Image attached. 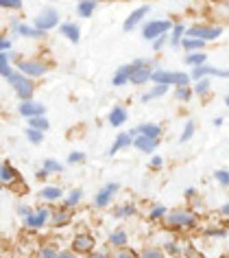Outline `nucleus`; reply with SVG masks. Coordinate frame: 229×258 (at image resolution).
<instances>
[{"mask_svg": "<svg viewBox=\"0 0 229 258\" xmlns=\"http://www.w3.org/2000/svg\"><path fill=\"white\" fill-rule=\"evenodd\" d=\"M164 228L170 232H194L199 228V215L192 208H173L164 219Z\"/></svg>", "mask_w": 229, "mask_h": 258, "instance_id": "1", "label": "nucleus"}, {"mask_svg": "<svg viewBox=\"0 0 229 258\" xmlns=\"http://www.w3.org/2000/svg\"><path fill=\"white\" fill-rule=\"evenodd\" d=\"M173 20H168V18H151V20H146L142 27H140V33H142V40L146 42H153L157 40V37L162 35H168L170 29H173Z\"/></svg>", "mask_w": 229, "mask_h": 258, "instance_id": "2", "label": "nucleus"}, {"mask_svg": "<svg viewBox=\"0 0 229 258\" xmlns=\"http://www.w3.org/2000/svg\"><path fill=\"white\" fill-rule=\"evenodd\" d=\"M7 81H9V86L14 88V92H16V96L20 101L33 99V94H35V79H31V77L22 75L20 70H16V73L11 75Z\"/></svg>", "mask_w": 229, "mask_h": 258, "instance_id": "3", "label": "nucleus"}, {"mask_svg": "<svg viewBox=\"0 0 229 258\" xmlns=\"http://www.w3.org/2000/svg\"><path fill=\"white\" fill-rule=\"evenodd\" d=\"M222 35V27L220 24H207V22H196L192 27H188L186 37H199L203 42H216Z\"/></svg>", "mask_w": 229, "mask_h": 258, "instance_id": "4", "label": "nucleus"}, {"mask_svg": "<svg viewBox=\"0 0 229 258\" xmlns=\"http://www.w3.org/2000/svg\"><path fill=\"white\" fill-rule=\"evenodd\" d=\"M16 68L20 70L22 75L31 77V79H42V77H46L48 70H50L48 63L42 61L40 57H29V59H20V61L16 63Z\"/></svg>", "mask_w": 229, "mask_h": 258, "instance_id": "5", "label": "nucleus"}, {"mask_svg": "<svg viewBox=\"0 0 229 258\" xmlns=\"http://www.w3.org/2000/svg\"><path fill=\"white\" fill-rule=\"evenodd\" d=\"M120 192V184L118 182H107L105 186H100V188L94 192V197H92V206L96 210H105V208H109L111 202H113V197H116Z\"/></svg>", "mask_w": 229, "mask_h": 258, "instance_id": "6", "label": "nucleus"}, {"mask_svg": "<svg viewBox=\"0 0 229 258\" xmlns=\"http://www.w3.org/2000/svg\"><path fill=\"white\" fill-rule=\"evenodd\" d=\"M33 24H35L37 29H42V31H46V33H50L53 29H59L61 16H59V11H57L55 7H44L40 14L33 18Z\"/></svg>", "mask_w": 229, "mask_h": 258, "instance_id": "7", "label": "nucleus"}, {"mask_svg": "<svg viewBox=\"0 0 229 258\" xmlns=\"http://www.w3.org/2000/svg\"><path fill=\"white\" fill-rule=\"evenodd\" d=\"M70 249H74L79 256H87L96 249V238L90 232H76L72 241H70Z\"/></svg>", "mask_w": 229, "mask_h": 258, "instance_id": "8", "label": "nucleus"}, {"mask_svg": "<svg viewBox=\"0 0 229 258\" xmlns=\"http://www.w3.org/2000/svg\"><path fill=\"white\" fill-rule=\"evenodd\" d=\"M50 210L48 206H40V208H35L33 212H31V217L24 219V228H29V230H42V228H46V225L50 223Z\"/></svg>", "mask_w": 229, "mask_h": 258, "instance_id": "9", "label": "nucleus"}, {"mask_svg": "<svg viewBox=\"0 0 229 258\" xmlns=\"http://www.w3.org/2000/svg\"><path fill=\"white\" fill-rule=\"evenodd\" d=\"M149 14H151V5H140V7H136L129 16L125 18L123 31H125V33H131V31H136L138 27H142V24L146 22L144 18L149 16Z\"/></svg>", "mask_w": 229, "mask_h": 258, "instance_id": "10", "label": "nucleus"}, {"mask_svg": "<svg viewBox=\"0 0 229 258\" xmlns=\"http://www.w3.org/2000/svg\"><path fill=\"white\" fill-rule=\"evenodd\" d=\"M72 223V210L66 208V206H59V208H55L53 212H50V228H55V230H63V228H68V225Z\"/></svg>", "mask_w": 229, "mask_h": 258, "instance_id": "11", "label": "nucleus"}, {"mask_svg": "<svg viewBox=\"0 0 229 258\" xmlns=\"http://www.w3.org/2000/svg\"><path fill=\"white\" fill-rule=\"evenodd\" d=\"M129 134L133 138L136 136H149V138H162L164 136V127L160 122H142V125L129 129Z\"/></svg>", "mask_w": 229, "mask_h": 258, "instance_id": "12", "label": "nucleus"}, {"mask_svg": "<svg viewBox=\"0 0 229 258\" xmlns=\"http://www.w3.org/2000/svg\"><path fill=\"white\" fill-rule=\"evenodd\" d=\"M18 112H20L22 118L29 120V118H33V116H46V105H42V103L29 99V101H20Z\"/></svg>", "mask_w": 229, "mask_h": 258, "instance_id": "13", "label": "nucleus"}, {"mask_svg": "<svg viewBox=\"0 0 229 258\" xmlns=\"http://www.w3.org/2000/svg\"><path fill=\"white\" fill-rule=\"evenodd\" d=\"M162 138H149V136H136L133 138V149H138L140 153H144V156H153V153L157 151V147H160Z\"/></svg>", "mask_w": 229, "mask_h": 258, "instance_id": "14", "label": "nucleus"}, {"mask_svg": "<svg viewBox=\"0 0 229 258\" xmlns=\"http://www.w3.org/2000/svg\"><path fill=\"white\" fill-rule=\"evenodd\" d=\"M37 197H40L44 204H59V202H63L66 192H63L61 186H42Z\"/></svg>", "mask_w": 229, "mask_h": 258, "instance_id": "15", "label": "nucleus"}, {"mask_svg": "<svg viewBox=\"0 0 229 258\" xmlns=\"http://www.w3.org/2000/svg\"><path fill=\"white\" fill-rule=\"evenodd\" d=\"M107 245L113 249L129 247V232H127V228H113L109 234H107Z\"/></svg>", "mask_w": 229, "mask_h": 258, "instance_id": "16", "label": "nucleus"}, {"mask_svg": "<svg viewBox=\"0 0 229 258\" xmlns=\"http://www.w3.org/2000/svg\"><path fill=\"white\" fill-rule=\"evenodd\" d=\"M14 33L20 35V37H27V40H44V37L48 35L46 31L37 29L35 24H27V22H20V24H18V27L14 29Z\"/></svg>", "mask_w": 229, "mask_h": 258, "instance_id": "17", "label": "nucleus"}, {"mask_svg": "<svg viewBox=\"0 0 229 258\" xmlns=\"http://www.w3.org/2000/svg\"><path fill=\"white\" fill-rule=\"evenodd\" d=\"M59 35L66 37L70 44H79V42H81V27H79V24H76L74 20L61 22V24H59Z\"/></svg>", "mask_w": 229, "mask_h": 258, "instance_id": "18", "label": "nucleus"}, {"mask_svg": "<svg viewBox=\"0 0 229 258\" xmlns=\"http://www.w3.org/2000/svg\"><path fill=\"white\" fill-rule=\"evenodd\" d=\"M0 182H3V186H14L20 182V173H18V169H14V164L11 162H0Z\"/></svg>", "mask_w": 229, "mask_h": 258, "instance_id": "19", "label": "nucleus"}, {"mask_svg": "<svg viewBox=\"0 0 229 258\" xmlns=\"http://www.w3.org/2000/svg\"><path fill=\"white\" fill-rule=\"evenodd\" d=\"M131 75H133V66L131 63H123L116 68V73L111 77V86L113 88H125L127 83H131Z\"/></svg>", "mask_w": 229, "mask_h": 258, "instance_id": "20", "label": "nucleus"}, {"mask_svg": "<svg viewBox=\"0 0 229 258\" xmlns=\"http://www.w3.org/2000/svg\"><path fill=\"white\" fill-rule=\"evenodd\" d=\"M127 120H129V112H127L125 105H113L109 109V114H107V122L111 127H123Z\"/></svg>", "mask_w": 229, "mask_h": 258, "instance_id": "21", "label": "nucleus"}, {"mask_svg": "<svg viewBox=\"0 0 229 258\" xmlns=\"http://www.w3.org/2000/svg\"><path fill=\"white\" fill-rule=\"evenodd\" d=\"M129 147H133V136L129 132H120L116 138H113V143L109 147V156H116V153L129 149Z\"/></svg>", "mask_w": 229, "mask_h": 258, "instance_id": "22", "label": "nucleus"}, {"mask_svg": "<svg viewBox=\"0 0 229 258\" xmlns=\"http://www.w3.org/2000/svg\"><path fill=\"white\" fill-rule=\"evenodd\" d=\"M98 5H100V0H79L76 3V16L79 18H83V20H87V18H92L94 14H96V9H98Z\"/></svg>", "mask_w": 229, "mask_h": 258, "instance_id": "23", "label": "nucleus"}, {"mask_svg": "<svg viewBox=\"0 0 229 258\" xmlns=\"http://www.w3.org/2000/svg\"><path fill=\"white\" fill-rule=\"evenodd\" d=\"M186 31H188V27L183 22H175L173 29H170V33H168V46L170 48H181V40L186 37Z\"/></svg>", "mask_w": 229, "mask_h": 258, "instance_id": "24", "label": "nucleus"}, {"mask_svg": "<svg viewBox=\"0 0 229 258\" xmlns=\"http://www.w3.org/2000/svg\"><path fill=\"white\" fill-rule=\"evenodd\" d=\"M131 66H133V63H131ZM153 70H155V68H149V66H144V68H136V66H133L131 86H138V88H142V86H146V83H151Z\"/></svg>", "mask_w": 229, "mask_h": 258, "instance_id": "25", "label": "nucleus"}, {"mask_svg": "<svg viewBox=\"0 0 229 258\" xmlns=\"http://www.w3.org/2000/svg\"><path fill=\"white\" fill-rule=\"evenodd\" d=\"M170 88L173 86H162V83H153V88H149L146 92L140 96V101L142 103H151V101H155V99H162V96H166L170 92Z\"/></svg>", "mask_w": 229, "mask_h": 258, "instance_id": "26", "label": "nucleus"}, {"mask_svg": "<svg viewBox=\"0 0 229 258\" xmlns=\"http://www.w3.org/2000/svg\"><path fill=\"white\" fill-rule=\"evenodd\" d=\"M138 206L133 204V202H125V204H120V206H116L113 208V212L111 215L116 217V219H120V221H125V219H133V217H138Z\"/></svg>", "mask_w": 229, "mask_h": 258, "instance_id": "27", "label": "nucleus"}, {"mask_svg": "<svg viewBox=\"0 0 229 258\" xmlns=\"http://www.w3.org/2000/svg\"><path fill=\"white\" fill-rule=\"evenodd\" d=\"M168 210L170 208H166L164 204H153L151 208L146 210V219H149L151 223H164V219H166Z\"/></svg>", "mask_w": 229, "mask_h": 258, "instance_id": "28", "label": "nucleus"}, {"mask_svg": "<svg viewBox=\"0 0 229 258\" xmlns=\"http://www.w3.org/2000/svg\"><path fill=\"white\" fill-rule=\"evenodd\" d=\"M83 188H72V190H68L66 192V197H63V206H66V208H70V210H74L76 206H79L81 202H83Z\"/></svg>", "mask_w": 229, "mask_h": 258, "instance_id": "29", "label": "nucleus"}, {"mask_svg": "<svg viewBox=\"0 0 229 258\" xmlns=\"http://www.w3.org/2000/svg\"><path fill=\"white\" fill-rule=\"evenodd\" d=\"M183 63L190 68H196V66H203L207 63V53L205 50H194V53H186L183 55Z\"/></svg>", "mask_w": 229, "mask_h": 258, "instance_id": "30", "label": "nucleus"}, {"mask_svg": "<svg viewBox=\"0 0 229 258\" xmlns=\"http://www.w3.org/2000/svg\"><path fill=\"white\" fill-rule=\"evenodd\" d=\"M151 83H162V86H173V70L155 68L151 77Z\"/></svg>", "mask_w": 229, "mask_h": 258, "instance_id": "31", "label": "nucleus"}, {"mask_svg": "<svg viewBox=\"0 0 229 258\" xmlns=\"http://www.w3.org/2000/svg\"><path fill=\"white\" fill-rule=\"evenodd\" d=\"M207 42L199 40V37H183L181 40V50L183 53H194V50H205Z\"/></svg>", "mask_w": 229, "mask_h": 258, "instance_id": "32", "label": "nucleus"}, {"mask_svg": "<svg viewBox=\"0 0 229 258\" xmlns=\"http://www.w3.org/2000/svg\"><path fill=\"white\" fill-rule=\"evenodd\" d=\"M162 249L166 251L168 258H179L183 254V245L179 241H175V238H168V241L162 243Z\"/></svg>", "mask_w": 229, "mask_h": 258, "instance_id": "33", "label": "nucleus"}, {"mask_svg": "<svg viewBox=\"0 0 229 258\" xmlns=\"http://www.w3.org/2000/svg\"><path fill=\"white\" fill-rule=\"evenodd\" d=\"M140 258H168V256L162 249V245H144L140 249Z\"/></svg>", "mask_w": 229, "mask_h": 258, "instance_id": "34", "label": "nucleus"}, {"mask_svg": "<svg viewBox=\"0 0 229 258\" xmlns=\"http://www.w3.org/2000/svg\"><path fill=\"white\" fill-rule=\"evenodd\" d=\"M192 90H194V96H201V99L207 96L209 92H212V81H209V77L192 81Z\"/></svg>", "mask_w": 229, "mask_h": 258, "instance_id": "35", "label": "nucleus"}, {"mask_svg": "<svg viewBox=\"0 0 229 258\" xmlns=\"http://www.w3.org/2000/svg\"><path fill=\"white\" fill-rule=\"evenodd\" d=\"M173 96H175V101H179V103H190V99L194 96V90H192V86L173 88Z\"/></svg>", "mask_w": 229, "mask_h": 258, "instance_id": "36", "label": "nucleus"}, {"mask_svg": "<svg viewBox=\"0 0 229 258\" xmlns=\"http://www.w3.org/2000/svg\"><path fill=\"white\" fill-rule=\"evenodd\" d=\"M229 230L222 228V225H207V228H203V236L205 238H227Z\"/></svg>", "mask_w": 229, "mask_h": 258, "instance_id": "37", "label": "nucleus"}, {"mask_svg": "<svg viewBox=\"0 0 229 258\" xmlns=\"http://www.w3.org/2000/svg\"><path fill=\"white\" fill-rule=\"evenodd\" d=\"M181 86H192V77L186 70H173V88H181Z\"/></svg>", "mask_w": 229, "mask_h": 258, "instance_id": "38", "label": "nucleus"}, {"mask_svg": "<svg viewBox=\"0 0 229 258\" xmlns=\"http://www.w3.org/2000/svg\"><path fill=\"white\" fill-rule=\"evenodd\" d=\"M59 247H57V243H46V245H42L40 249H37V254L35 258H57L59 256Z\"/></svg>", "mask_w": 229, "mask_h": 258, "instance_id": "39", "label": "nucleus"}, {"mask_svg": "<svg viewBox=\"0 0 229 258\" xmlns=\"http://www.w3.org/2000/svg\"><path fill=\"white\" fill-rule=\"evenodd\" d=\"M194 132H196V122H194V120H186V122H183L181 134H179V143H181V145L190 143V140H192V136H194Z\"/></svg>", "mask_w": 229, "mask_h": 258, "instance_id": "40", "label": "nucleus"}, {"mask_svg": "<svg viewBox=\"0 0 229 258\" xmlns=\"http://www.w3.org/2000/svg\"><path fill=\"white\" fill-rule=\"evenodd\" d=\"M42 166L50 173V175H59V173H63V162H59V160H55V158H44Z\"/></svg>", "mask_w": 229, "mask_h": 258, "instance_id": "41", "label": "nucleus"}, {"mask_svg": "<svg viewBox=\"0 0 229 258\" xmlns=\"http://www.w3.org/2000/svg\"><path fill=\"white\" fill-rule=\"evenodd\" d=\"M29 127L40 129V132H48V129H50V120L46 118V116H33V118H29Z\"/></svg>", "mask_w": 229, "mask_h": 258, "instance_id": "42", "label": "nucleus"}, {"mask_svg": "<svg viewBox=\"0 0 229 258\" xmlns=\"http://www.w3.org/2000/svg\"><path fill=\"white\" fill-rule=\"evenodd\" d=\"M214 182L220 186V188H229V171L227 169H216L214 171Z\"/></svg>", "mask_w": 229, "mask_h": 258, "instance_id": "43", "label": "nucleus"}, {"mask_svg": "<svg viewBox=\"0 0 229 258\" xmlns=\"http://www.w3.org/2000/svg\"><path fill=\"white\" fill-rule=\"evenodd\" d=\"M44 134L46 132H40V129H33V127H27V140L31 145H42L44 143Z\"/></svg>", "mask_w": 229, "mask_h": 258, "instance_id": "44", "label": "nucleus"}, {"mask_svg": "<svg viewBox=\"0 0 229 258\" xmlns=\"http://www.w3.org/2000/svg\"><path fill=\"white\" fill-rule=\"evenodd\" d=\"M85 158H87V156H85L83 151H70L68 158H66V164H72V166H74V164H83Z\"/></svg>", "mask_w": 229, "mask_h": 258, "instance_id": "45", "label": "nucleus"}, {"mask_svg": "<svg viewBox=\"0 0 229 258\" xmlns=\"http://www.w3.org/2000/svg\"><path fill=\"white\" fill-rule=\"evenodd\" d=\"M164 164H166V162H164V158L160 156V153H153V156L149 158V169L151 171H162Z\"/></svg>", "mask_w": 229, "mask_h": 258, "instance_id": "46", "label": "nucleus"}, {"mask_svg": "<svg viewBox=\"0 0 229 258\" xmlns=\"http://www.w3.org/2000/svg\"><path fill=\"white\" fill-rule=\"evenodd\" d=\"M113 258H140V254L131 247H120V249L113 251Z\"/></svg>", "mask_w": 229, "mask_h": 258, "instance_id": "47", "label": "nucleus"}, {"mask_svg": "<svg viewBox=\"0 0 229 258\" xmlns=\"http://www.w3.org/2000/svg\"><path fill=\"white\" fill-rule=\"evenodd\" d=\"M0 9L20 11V9H22V0H0Z\"/></svg>", "mask_w": 229, "mask_h": 258, "instance_id": "48", "label": "nucleus"}, {"mask_svg": "<svg viewBox=\"0 0 229 258\" xmlns=\"http://www.w3.org/2000/svg\"><path fill=\"white\" fill-rule=\"evenodd\" d=\"M166 44H168V35H162V37H157V40H153V42H151L153 53H162Z\"/></svg>", "mask_w": 229, "mask_h": 258, "instance_id": "49", "label": "nucleus"}, {"mask_svg": "<svg viewBox=\"0 0 229 258\" xmlns=\"http://www.w3.org/2000/svg\"><path fill=\"white\" fill-rule=\"evenodd\" d=\"M136 68H144V66H149V68H155V61L151 59V57H138V59H133L131 61Z\"/></svg>", "mask_w": 229, "mask_h": 258, "instance_id": "50", "label": "nucleus"}, {"mask_svg": "<svg viewBox=\"0 0 229 258\" xmlns=\"http://www.w3.org/2000/svg\"><path fill=\"white\" fill-rule=\"evenodd\" d=\"M11 46H14V42H11V37L0 35V53H7V50H11Z\"/></svg>", "mask_w": 229, "mask_h": 258, "instance_id": "51", "label": "nucleus"}, {"mask_svg": "<svg viewBox=\"0 0 229 258\" xmlns=\"http://www.w3.org/2000/svg\"><path fill=\"white\" fill-rule=\"evenodd\" d=\"M85 258H113V254H109L107 249H94L92 254H87Z\"/></svg>", "mask_w": 229, "mask_h": 258, "instance_id": "52", "label": "nucleus"}, {"mask_svg": "<svg viewBox=\"0 0 229 258\" xmlns=\"http://www.w3.org/2000/svg\"><path fill=\"white\" fill-rule=\"evenodd\" d=\"M35 208H31V206H27V204H20L18 206V215H20L22 219H27V217H31V212H33Z\"/></svg>", "mask_w": 229, "mask_h": 258, "instance_id": "53", "label": "nucleus"}, {"mask_svg": "<svg viewBox=\"0 0 229 258\" xmlns=\"http://www.w3.org/2000/svg\"><path fill=\"white\" fill-rule=\"evenodd\" d=\"M57 258H79V254H76L74 249H61Z\"/></svg>", "mask_w": 229, "mask_h": 258, "instance_id": "54", "label": "nucleus"}, {"mask_svg": "<svg viewBox=\"0 0 229 258\" xmlns=\"http://www.w3.org/2000/svg\"><path fill=\"white\" fill-rule=\"evenodd\" d=\"M183 197H186L188 202H192V199L196 197V188H194V186H188V188L183 190Z\"/></svg>", "mask_w": 229, "mask_h": 258, "instance_id": "55", "label": "nucleus"}, {"mask_svg": "<svg viewBox=\"0 0 229 258\" xmlns=\"http://www.w3.org/2000/svg\"><path fill=\"white\" fill-rule=\"evenodd\" d=\"M218 215H220L222 219H229V202H225V204L220 206V208H218Z\"/></svg>", "mask_w": 229, "mask_h": 258, "instance_id": "56", "label": "nucleus"}, {"mask_svg": "<svg viewBox=\"0 0 229 258\" xmlns=\"http://www.w3.org/2000/svg\"><path fill=\"white\" fill-rule=\"evenodd\" d=\"M35 177H37V179H46V177H50V173H48V171H46V169H44V166H42V169H37Z\"/></svg>", "mask_w": 229, "mask_h": 258, "instance_id": "57", "label": "nucleus"}, {"mask_svg": "<svg viewBox=\"0 0 229 258\" xmlns=\"http://www.w3.org/2000/svg\"><path fill=\"white\" fill-rule=\"evenodd\" d=\"M212 122H214V127H222V122H225V118H222V116H216V118H214Z\"/></svg>", "mask_w": 229, "mask_h": 258, "instance_id": "58", "label": "nucleus"}, {"mask_svg": "<svg viewBox=\"0 0 229 258\" xmlns=\"http://www.w3.org/2000/svg\"><path fill=\"white\" fill-rule=\"evenodd\" d=\"M225 105H227V109H229V94H225Z\"/></svg>", "mask_w": 229, "mask_h": 258, "instance_id": "59", "label": "nucleus"}, {"mask_svg": "<svg viewBox=\"0 0 229 258\" xmlns=\"http://www.w3.org/2000/svg\"><path fill=\"white\" fill-rule=\"evenodd\" d=\"M0 190H3V182H0Z\"/></svg>", "mask_w": 229, "mask_h": 258, "instance_id": "60", "label": "nucleus"}]
</instances>
